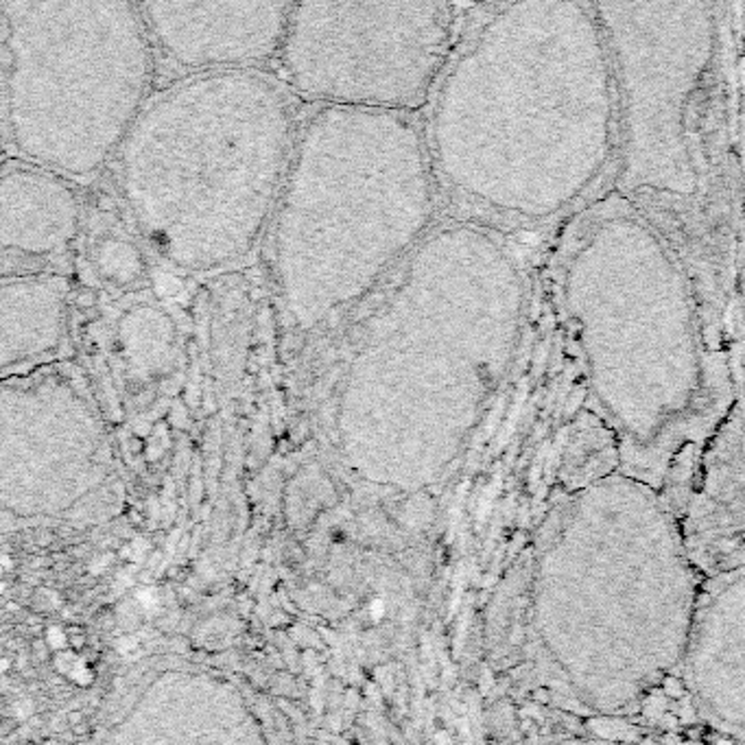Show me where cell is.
<instances>
[{
  "label": "cell",
  "instance_id": "6da1fadb",
  "mask_svg": "<svg viewBox=\"0 0 745 745\" xmlns=\"http://www.w3.org/2000/svg\"><path fill=\"white\" fill-rule=\"evenodd\" d=\"M699 586L680 516L654 488L615 470L557 497L494 607L521 734L713 739L684 686Z\"/></svg>",
  "mask_w": 745,
  "mask_h": 745
},
{
  "label": "cell",
  "instance_id": "277c9868",
  "mask_svg": "<svg viewBox=\"0 0 745 745\" xmlns=\"http://www.w3.org/2000/svg\"><path fill=\"white\" fill-rule=\"evenodd\" d=\"M565 306L619 473L682 516L706 420L702 337L682 267L624 199L601 204L577 237Z\"/></svg>",
  "mask_w": 745,
  "mask_h": 745
},
{
  "label": "cell",
  "instance_id": "ba28073f",
  "mask_svg": "<svg viewBox=\"0 0 745 745\" xmlns=\"http://www.w3.org/2000/svg\"><path fill=\"white\" fill-rule=\"evenodd\" d=\"M455 12L444 3H293L280 62L323 107H423L444 68Z\"/></svg>",
  "mask_w": 745,
  "mask_h": 745
},
{
  "label": "cell",
  "instance_id": "2e32d148",
  "mask_svg": "<svg viewBox=\"0 0 745 745\" xmlns=\"http://www.w3.org/2000/svg\"><path fill=\"white\" fill-rule=\"evenodd\" d=\"M523 745H717L702 737H607V734H527Z\"/></svg>",
  "mask_w": 745,
  "mask_h": 745
},
{
  "label": "cell",
  "instance_id": "e0dca14e",
  "mask_svg": "<svg viewBox=\"0 0 745 745\" xmlns=\"http://www.w3.org/2000/svg\"><path fill=\"white\" fill-rule=\"evenodd\" d=\"M381 612H383V606H381V601H374V606H372V615H374L376 619H379Z\"/></svg>",
  "mask_w": 745,
  "mask_h": 745
},
{
  "label": "cell",
  "instance_id": "5b68a950",
  "mask_svg": "<svg viewBox=\"0 0 745 745\" xmlns=\"http://www.w3.org/2000/svg\"><path fill=\"white\" fill-rule=\"evenodd\" d=\"M296 142L289 96L261 72H204L171 86L119 151L142 239L188 272L239 261L278 210Z\"/></svg>",
  "mask_w": 745,
  "mask_h": 745
},
{
  "label": "cell",
  "instance_id": "7a4b0ae2",
  "mask_svg": "<svg viewBox=\"0 0 745 745\" xmlns=\"http://www.w3.org/2000/svg\"><path fill=\"white\" fill-rule=\"evenodd\" d=\"M619 134L610 44L595 4H505L446 75L431 154L468 202L518 222L575 204Z\"/></svg>",
  "mask_w": 745,
  "mask_h": 745
},
{
  "label": "cell",
  "instance_id": "52a82bcc",
  "mask_svg": "<svg viewBox=\"0 0 745 745\" xmlns=\"http://www.w3.org/2000/svg\"><path fill=\"white\" fill-rule=\"evenodd\" d=\"M154 51L140 4L0 0L4 145L62 178L96 173L146 107Z\"/></svg>",
  "mask_w": 745,
  "mask_h": 745
},
{
  "label": "cell",
  "instance_id": "8992f818",
  "mask_svg": "<svg viewBox=\"0 0 745 745\" xmlns=\"http://www.w3.org/2000/svg\"><path fill=\"white\" fill-rule=\"evenodd\" d=\"M435 171L414 114L322 107L308 119L273 230L278 289L300 331L359 300L423 237Z\"/></svg>",
  "mask_w": 745,
  "mask_h": 745
},
{
  "label": "cell",
  "instance_id": "4fadbf2b",
  "mask_svg": "<svg viewBox=\"0 0 745 745\" xmlns=\"http://www.w3.org/2000/svg\"><path fill=\"white\" fill-rule=\"evenodd\" d=\"M71 284L60 276L3 278L0 284V365H13L55 352L68 326Z\"/></svg>",
  "mask_w": 745,
  "mask_h": 745
},
{
  "label": "cell",
  "instance_id": "9a60e30c",
  "mask_svg": "<svg viewBox=\"0 0 745 745\" xmlns=\"http://www.w3.org/2000/svg\"><path fill=\"white\" fill-rule=\"evenodd\" d=\"M92 261H95L96 273L103 280L116 284V287H131V284L142 280L146 272L145 256L136 247V243L122 237H114V234L103 237L96 243Z\"/></svg>",
  "mask_w": 745,
  "mask_h": 745
},
{
  "label": "cell",
  "instance_id": "8fae6325",
  "mask_svg": "<svg viewBox=\"0 0 745 745\" xmlns=\"http://www.w3.org/2000/svg\"><path fill=\"white\" fill-rule=\"evenodd\" d=\"M154 46L195 75L280 57L293 3H140Z\"/></svg>",
  "mask_w": 745,
  "mask_h": 745
},
{
  "label": "cell",
  "instance_id": "9c48e42d",
  "mask_svg": "<svg viewBox=\"0 0 745 745\" xmlns=\"http://www.w3.org/2000/svg\"><path fill=\"white\" fill-rule=\"evenodd\" d=\"M619 92L625 180L689 195L686 103L710 60V4H595Z\"/></svg>",
  "mask_w": 745,
  "mask_h": 745
},
{
  "label": "cell",
  "instance_id": "30bf717a",
  "mask_svg": "<svg viewBox=\"0 0 745 745\" xmlns=\"http://www.w3.org/2000/svg\"><path fill=\"white\" fill-rule=\"evenodd\" d=\"M684 686L715 741L745 745V566L702 580L686 640Z\"/></svg>",
  "mask_w": 745,
  "mask_h": 745
},
{
  "label": "cell",
  "instance_id": "5bb4252c",
  "mask_svg": "<svg viewBox=\"0 0 745 745\" xmlns=\"http://www.w3.org/2000/svg\"><path fill=\"white\" fill-rule=\"evenodd\" d=\"M178 331L160 308L136 306L122 315L119 323V347L122 361L138 381L160 379L169 372L175 356Z\"/></svg>",
  "mask_w": 745,
  "mask_h": 745
},
{
  "label": "cell",
  "instance_id": "3957f363",
  "mask_svg": "<svg viewBox=\"0 0 745 745\" xmlns=\"http://www.w3.org/2000/svg\"><path fill=\"white\" fill-rule=\"evenodd\" d=\"M524 287L509 249L468 223L418 247L376 313L339 400L346 448L400 446L435 474L459 453L521 339Z\"/></svg>",
  "mask_w": 745,
  "mask_h": 745
},
{
  "label": "cell",
  "instance_id": "7c38bea8",
  "mask_svg": "<svg viewBox=\"0 0 745 745\" xmlns=\"http://www.w3.org/2000/svg\"><path fill=\"white\" fill-rule=\"evenodd\" d=\"M81 202L71 181L53 171L16 162L0 178L3 276L12 263L55 258L80 234Z\"/></svg>",
  "mask_w": 745,
  "mask_h": 745
}]
</instances>
